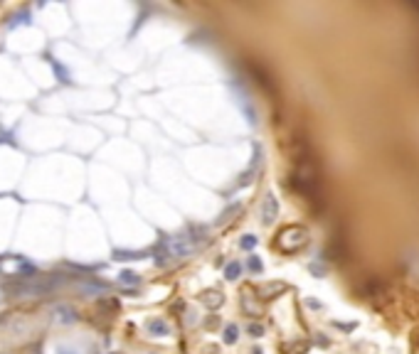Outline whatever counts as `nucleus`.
Listing matches in <instances>:
<instances>
[{"mask_svg": "<svg viewBox=\"0 0 419 354\" xmlns=\"http://www.w3.org/2000/svg\"><path fill=\"white\" fill-rule=\"evenodd\" d=\"M249 268L254 271V273H262V268H264V263L259 256H249Z\"/></svg>", "mask_w": 419, "mask_h": 354, "instance_id": "obj_18", "label": "nucleus"}, {"mask_svg": "<svg viewBox=\"0 0 419 354\" xmlns=\"http://www.w3.org/2000/svg\"><path fill=\"white\" fill-rule=\"evenodd\" d=\"M281 290H286L284 283H267V285H259V295L262 298H274V295H279Z\"/></svg>", "mask_w": 419, "mask_h": 354, "instance_id": "obj_8", "label": "nucleus"}, {"mask_svg": "<svg viewBox=\"0 0 419 354\" xmlns=\"http://www.w3.org/2000/svg\"><path fill=\"white\" fill-rule=\"evenodd\" d=\"M59 354H76L74 349H59Z\"/></svg>", "mask_w": 419, "mask_h": 354, "instance_id": "obj_20", "label": "nucleus"}, {"mask_svg": "<svg viewBox=\"0 0 419 354\" xmlns=\"http://www.w3.org/2000/svg\"><path fill=\"white\" fill-rule=\"evenodd\" d=\"M118 283H121V285H138V283H141V276H138L136 271H121V273H118Z\"/></svg>", "mask_w": 419, "mask_h": 354, "instance_id": "obj_9", "label": "nucleus"}, {"mask_svg": "<svg viewBox=\"0 0 419 354\" xmlns=\"http://www.w3.org/2000/svg\"><path fill=\"white\" fill-rule=\"evenodd\" d=\"M200 302L205 305V308H210V310H215V308H220L222 302H225V295H222V290H202L200 293Z\"/></svg>", "mask_w": 419, "mask_h": 354, "instance_id": "obj_5", "label": "nucleus"}, {"mask_svg": "<svg viewBox=\"0 0 419 354\" xmlns=\"http://www.w3.org/2000/svg\"><path fill=\"white\" fill-rule=\"evenodd\" d=\"M306 243H308V231H306L304 226H286L284 231L279 234V239H276V246L284 251V254H296L299 248H304Z\"/></svg>", "mask_w": 419, "mask_h": 354, "instance_id": "obj_1", "label": "nucleus"}, {"mask_svg": "<svg viewBox=\"0 0 419 354\" xmlns=\"http://www.w3.org/2000/svg\"><path fill=\"white\" fill-rule=\"evenodd\" d=\"M237 337H239L237 325H227V327H225V342H227V344H234V342H237Z\"/></svg>", "mask_w": 419, "mask_h": 354, "instance_id": "obj_15", "label": "nucleus"}, {"mask_svg": "<svg viewBox=\"0 0 419 354\" xmlns=\"http://www.w3.org/2000/svg\"><path fill=\"white\" fill-rule=\"evenodd\" d=\"M242 308H244V313H247V315H252V317H259V315H262V308L252 302V295H249V293H244V298H242Z\"/></svg>", "mask_w": 419, "mask_h": 354, "instance_id": "obj_10", "label": "nucleus"}, {"mask_svg": "<svg viewBox=\"0 0 419 354\" xmlns=\"http://www.w3.org/2000/svg\"><path fill=\"white\" fill-rule=\"evenodd\" d=\"M106 290H109V285H104V283H84L81 285V293H87V295H99Z\"/></svg>", "mask_w": 419, "mask_h": 354, "instance_id": "obj_11", "label": "nucleus"}, {"mask_svg": "<svg viewBox=\"0 0 419 354\" xmlns=\"http://www.w3.org/2000/svg\"><path fill=\"white\" fill-rule=\"evenodd\" d=\"M276 217H279V202H276L274 194H267L264 202H262V222L269 226V224L276 222Z\"/></svg>", "mask_w": 419, "mask_h": 354, "instance_id": "obj_3", "label": "nucleus"}, {"mask_svg": "<svg viewBox=\"0 0 419 354\" xmlns=\"http://www.w3.org/2000/svg\"><path fill=\"white\" fill-rule=\"evenodd\" d=\"M239 209H242L239 205H232L229 209H225V212H222V217L217 219V224H227L229 219H232V214H239Z\"/></svg>", "mask_w": 419, "mask_h": 354, "instance_id": "obj_17", "label": "nucleus"}, {"mask_svg": "<svg viewBox=\"0 0 419 354\" xmlns=\"http://www.w3.org/2000/svg\"><path fill=\"white\" fill-rule=\"evenodd\" d=\"M262 335H264V327L257 325V322H252L249 325V337H262Z\"/></svg>", "mask_w": 419, "mask_h": 354, "instance_id": "obj_19", "label": "nucleus"}, {"mask_svg": "<svg viewBox=\"0 0 419 354\" xmlns=\"http://www.w3.org/2000/svg\"><path fill=\"white\" fill-rule=\"evenodd\" d=\"M306 349H308L306 342H288V344H284V354H304Z\"/></svg>", "mask_w": 419, "mask_h": 354, "instance_id": "obj_13", "label": "nucleus"}, {"mask_svg": "<svg viewBox=\"0 0 419 354\" xmlns=\"http://www.w3.org/2000/svg\"><path fill=\"white\" fill-rule=\"evenodd\" d=\"M239 276H242V263H239V261L227 263V268H225V278H227V280H237Z\"/></svg>", "mask_w": 419, "mask_h": 354, "instance_id": "obj_12", "label": "nucleus"}, {"mask_svg": "<svg viewBox=\"0 0 419 354\" xmlns=\"http://www.w3.org/2000/svg\"><path fill=\"white\" fill-rule=\"evenodd\" d=\"M111 354H121V352H111Z\"/></svg>", "mask_w": 419, "mask_h": 354, "instance_id": "obj_22", "label": "nucleus"}, {"mask_svg": "<svg viewBox=\"0 0 419 354\" xmlns=\"http://www.w3.org/2000/svg\"><path fill=\"white\" fill-rule=\"evenodd\" d=\"M252 354H262V349H254V352H252Z\"/></svg>", "mask_w": 419, "mask_h": 354, "instance_id": "obj_21", "label": "nucleus"}, {"mask_svg": "<svg viewBox=\"0 0 419 354\" xmlns=\"http://www.w3.org/2000/svg\"><path fill=\"white\" fill-rule=\"evenodd\" d=\"M116 261H136V259H143V254L138 251H114Z\"/></svg>", "mask_w": 419, "mask_h": 354, "instance_id": "obj_14", "label": "nucleus"}, {"mask_svg": "<svg viewBox=\"0 0 419 354\" xmlns=\"http://www.w3.org/2000/svg\"><path fill=\"white\" fill-rule=\"evenodd\" d=\"M163 248H165V254L171 256V259H185V256H190L192 254V246L195 243L188 239V234H178V236H165L163 239Z\"/></svg>", "mask_w": 419, "mask_h": 354, "instance_id": "obj_2", "label": "nucleus"}, {"mask_svg": "<svg viewBox=\"0 0 419 354\" xmlns=\"http://www.w3.org/2000/svg\"><path fill=\"white\" fill-rule=\"evenodd\" d=\"M55 313H57V320H59V322H64V325H72V322H76L74 308H69V305H57V308H55Z\"/></svg>", "mask_w": 419, "mask_h": 354, "instance_id": "obj_7", "label": "nucleus"}, {"mask_svg": "<svg viewBox=\"0 0 419 354\" xmlns=\"http://www.w3.org/2000/svg\"><path fill=\"white\" fill-rule=\"evenodd\" d=\"M146 330L151 332V335H171V327H168V322L165 320H160V317H155V320H148V325H146Z\"/></svg>", "mask_w": 419, "mask_h": 354, "instance_id": "obj_6", "label": "nucleus"}, {"mask_svg": "<svg viewBox=\"0 0 419 354\" xmlns=\"http://www.w3.org/2000/svg\"><path fill=\"white\" fill-rule=\"evenodd\" d=\"M247 69H249V74H252V79H254L257 84H262L267 91H271V89H274V84H271V76L264 72V67H262V64H254V62H249Z\"/></svg>", "mask_w": 419, "mask_h": 354, "instance_id": "obj_4", "label": "nucleus"}, {"mask_svg": "<svg viewBox=\"0 0 419 354\" xmlns=\"http://www.w3.org/2000/svg\"><path fill=\"white\" fill-rule=\"evenodd\" d=\"M257 243H259V239H257L254 234H247V236H242V239H239V246H242L244 251H252Z\"/></svg>", "mask_w": 419, "mask_h": 354, "instance_id": "obj_16", "label": "nucleus"}]
</instances>
